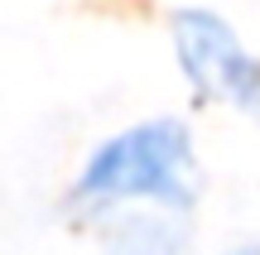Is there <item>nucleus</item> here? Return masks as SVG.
<instances>
[{
  "mask_svg": "<svg viewBox=\"0 0 260 255\" xmlns=\"http://www.w3.org/2000/svg\"><path fill=\"white\" fill-rule=\"evenodd\" d=\"M125 255H174V250H169V246H159V241H149V236H145V241H140L135 250H125Z\"/></svg>",
  "mask_w": 260,
  "mask_h": 255,
  "instance_id": "nucleus-3",
  "label": "nucleus"
},
{
  "mask_svg": "<svg viewBox=\"0 0 260 255\" xmlns=\"http://www.w3.org/2000/svg\"><path fill=\"white\" fill-rule=\"evenodd\" d=\"M178 58L198 92L222 101H255L260 96V67L246 58L236 34L212 15H178Z\"/></svg>",
  "mask_w": 260,
  "mask_h": 255,
  "instance_id": "nucleus-2",
  "label": "nucleus"
},
{
  "mask_svg": "<svg viewBox=\"0 0 260 255\" xmlns=\"http://www.w3.org/2000/svg\"><path fill=\"white\" fill-rule=\"evenodd\" d=\"M87 198H125V193H154V198L183 202L188 198V135L183 125L159 121L121 135L92 159L82 178Z\"/></svg>",
  "mask_w": 260,
  "mask_h": 255,
  "instance_id": "nucleus-1",
  "label": "nucleus"
},
{
  "mask_svg": "<svg viewBox=\"0 0 260 255\" xmlns=\"http://www.w3.org/2000/svg\"><path fill=\"white\" fill-rule=\"evenodd\" d=\"M236 255H260V250H236Z\"/></svg>",
  "mask_w": 260,
  "mask_h": 255,
  "instance_id": "nucleus-4",
  "label": "nucleus"
}]
</instances>
